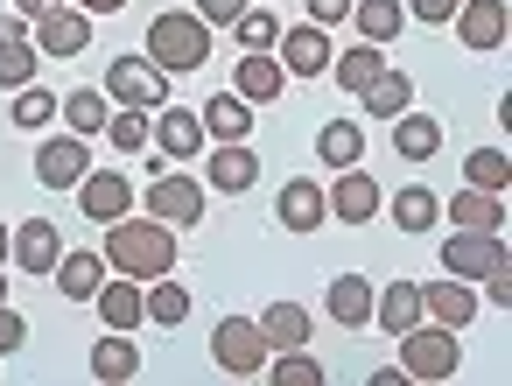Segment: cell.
I'll use <instances>...</instances> for the list:
<instances>
[{
    "instance_id": "cell-1",
    "label": "cell",
    "mask_w": 512,
    "mask_h": 386,
    "mask_svg": "<svg viewBox=\"0 0 512 386\" xmlns=\"http://www.w3.org/2000/svg\"><path fill=\"white\" fill-rule=\"evenodd\" d=\"M106 267L127 274V281H155V274H176V232L162 218H113L106 225Z\"/></svg>"
},
{
    "instance_id": "cell-2",
    "label": "cell",
    "mask_w": 512,
    "mask_h": 386,
    "mask_svg": "<svg viewBox=\"0 0 512 386\" xmlns=\"http://www.w3.org/2000/svg\"><path fill=\"white\" fill-rule=\"evenodd\" d=\"M148 64H155L162 78L204 71V64H211V22H204V15H183V8L155 15V22H148Z\"/></svg>"
},
{
    "instance_id": "cell-3",
    "label": "cell",
    "mask_w": 512,
    "mask_h": 386,
    "mask_svg": "<svg viewBox=\"0 0 512 386\" xmlns=\"http://www.w3.org/2000/svg\"><path fill=\"white\" fill-rule=\"evenodd\" d=\"M456 365H463L456 330H442V323H414V330L400 337V372H407V379H449Z\"/></svg>"
},
{
    "instance_id": "cell-4",
    "label": "cell",
    "mask_w": 512,
    "mask_h": 386,
    "mask_svg": "<svg viewBox=\"0 0 512 386\" xmlns=\"http://www.w3.org/2000/svg\"><path fill=\"white\" fill-rule=\"evenodd\" d=\"M211 365L232 372V379H260V365H267L260 323H253V316H225V323L211 330Z\"/></svg>"
},
{
    "instance_id": "cell-5",
    "label": "cell",
    "mask_w": 512,
    "mask_h": 386,
    "mask_svg": "<svg viewBox=\"0 0 512 386\" xmlns=\"http://www.w3.org/2000/svg\"><path fill=\"white\" fill-rule=\"evenodd\" d=\"M113 106H141V113H155V106H169V78L148 64V57H113L106 64V85H99Z\"/></svg>"
},
{
    "instance_id": "cell-6",
    "label": "cell",
    "mask_w": 512,
    "mask_h": 386,
    "mask_svg": "<svg viewBox=\"0 0 512 386\" xmlns=\"http://www.w3.org/2000/svg\"><path fill=\"white\" fill-rule=\"evenodd\" d=\"M435 260H442V274H456V281H470V288H477L484 274H498V267H505V239H498V232H449Z\"/></svg>"
},
{
    "instance_id": "cell-7",
    "label": "cell",
    "mask_w": 512,
    "mask_h": 386,
    "mask_svg": "<svg viewBox=\"0 0 512 386\" xmlns=\"http://www.w3.org/2000/svg\"><path fill=\"white\" fill-rule=\"evenodd\" d=\"M85 176H92L85 134H50V141L36 148V183H43V190H78Z\"/></svg>"
},
{
    "instance_id": "cell-8",
    "label": "cell",
    "mask_w": 512,
    "mask_h": 386,
    "mask_svg": "<svg viewBox=\"0 0 512 386\" xmlns=\"http://www.w3.org/2000/svg\"><path fill=\"white\" fill-rule=\"evenodd\" d=\"M148 218H162L169 232L197 225V218H204V183H197V176H169V169H162V176L148 183Z\"/></svg>"
},
{
    "instance_id": "cell-9",
    "label": "cell",
    "mask_w": 512,
    "mask_h": 386,
    "mask_svg": "<svg viewBox=\"0 0 512 386\" xmlns=\"http://www.w3.org/2000/svg\"><path fill=\"white\" fill-rule=\"evenodd\" d=\"M505 0H456V15H449V29H456V43L463 50H477V57H491L498 43H505Z\"/></svg>"
},
{
    "instance_id": "cell-10",
    "label": "cell",
    "mask_w": 512,
    "mask_h": 386,
    "mask_svg": "<svg viewBox=\"0 0 512 386\" xmlns=\"http://www.w3.org/2000/svg\"><path fill=\"white\" fill-rule=\"evenodd\" d=\"M330 36L316 29V22H302V29H281V43H274V64L288 71V78H323L330 71Z\"/></svg>"
},
{
    "instance_id": "cell-11",
    "label": "cell",
    "mask_w": 512,
    "mask_h": 386,
    "mask_svg": "<svg viewBox=\"0 0 512 386\" xmlns=\"http://www.w3.org/2000/svg\"><path fill=\"white\" fill-rule=\"evenodd\" d=\"M204 141H211V134H204V120H197L190 106H155V120H148V148H162L169 162H190Z\"/></svg>"
},
{
    "instance_id": "cell-12",
    "label": "cell",
    "mask_w": 512,
    "mask_h": 386,
    "mask_svg": "<svg viewBox=\"0 0 512 386\" xmlns=\"http://www.w3.org/2000/svg\"><path fill=\"white\" fill-rule=\"evenodd\" d=\"M85 43H92V15L78 8V0H64V8L36 15V50H43V57H78Z\"/></svg>"
},
{
    "instance_id": "cell-13",
    "label": "cell",
    "mask_w": 512,
    "mask_h": 386,
    "mask_svg": "<svg viewBox=\"0 0 512 386\" xmlns=\"http://www.w3.org/2000/svg\"><path fill=\"white\" fill-rule=\"evenodd\" d=\"M78 211H85L92 225H113V218L134 211V183H127L120 169H92V176L78 183Z\"/></svg>"
},
{
    "instance_id": "cell-14",
    "label": "cell",
    "mask_w": 512,
    "mask_h": 386,
    "mask_svg": "<svg viewBox=\"0 0 512 386\" xmlns=\"http://www.w3.org/2000/svg\"><path fill=\"white\" fill-rule=\"evenodd\" d=\"M421 316L442 323V330H470V323H477V288L456 281V274H442V281L421 288Z\"/></svg>"
},
{
    "instance_id": "cell-15",
    "label": "cell",
    "mask_w": 512,
    "mask_h": 386,
    "mask_svg": "<svg viewBox=\"0 0 512 386\" xmlns=\"http://www.w3.org/2000/svg\"><path fill=\"white\" fill-rule=\"evenodd\" d=\"M232 92H239L246 106H267V99H281V92H288V71L274 64V50H239Z\"/></svg>"
},
{
    "instance_id": "cell-16",
    "label": "cell",
    "mask_w": 512,
    "mask_h": 386,
    "mask_svg": "<svg viewBox=\"0 0 512 386\" xmlns=\"http://www.w3.org/2000/svg\"><path fill=\"white\" fill-rule=\"evenodd\" d=\"M204 176H211V190H225V197H246V190L260 183V155H253L246 141H218Z\"/></svg>"
},
{
    "instance_id": "cell-17",
    "label": "cell",
    "mask_w": 512,
    "mask_h": 386,
    "mask_svg": "<svg viewBox=\"0 0 512 386\" xmlns=\"http://www.w3.org/2000/svg\"><path fill=\"white\" fill-rule=\"evenodd\" d=\"M57 253H64V232L50 218H22V232L8 239V260H22V274H50Z\"/></svg>"
},
{
    "instance_id": "cell-18",
    "label": "cell",
    "mask_w": 512,
    "mask_h": 386,
    "mask_svg": "<svg viewBox=\"0 0 512 386\" xmlns=\"http://www.w3.org/2000/svg\"><path fill=\"white\" fill-rule=\"evenodd\" d=\"M372 323L393 330V337H407L414 323H428V316H421V281H386V288H372Z\"/></svg>"
},
{
    "instance_id": "cell-19",
    "label": "cell",
    "mask_w": 512,
    "mask_h": 386,
    "mask_svg": "<svg viewBox=\"0 0 512 386\" xmlns=\"http://www.w3.org/2000/svg\"><path fill=\"white\" fill-rule=\"evenodd\" d=\"M393 155L400 162H435L442 155V120L435 113H414V106L393 113Z\"/></svg>"
},
{
    "instance_id": "cell-20",
    "label": "cell",
    "mask_w": 512,
    "mask_h": 386,
    "mask_svg": "<svg viewBox=\"0 0 512 386\" xmlns=\"http://www.w3.org/2000/svg\"><path fill=\"white\" fill-rule=\"evenodd\" d=\"M106 274H113V267H106V253H57V267H50V281H57V295H64V302H92Z\"/></svg>"
},
{
    "instance_id": "cell-21",
    "label": "cell",
    "mask_w": 512,
    "mask_h": 386,
    "mask_svg": "<svg viewBox=\"0 0 512 386\" xmlns=\"http://www.w3.org/2000/svg\"><path fill=\"white\" fill-rule=\"evenodd\" d=\"M92 309H99L106 330H134V323H148V309H141V281H127V274H106L99 295H92Z\"/></svg>"
},
{
    "instance_id": "cell-22",
    "label": "cell",
    "mask_w": 512,
    "mask_h": 386,
    "mask_svg": "<svg viewBox=\"0 0 512 386\" xmlns=\"http://www.w3.org/2000/svg\"><path fill=\"white\" fill-rule=\"evenodd\" d=\"M92 379H106V386H127L134 372H141V344H134V330H106L99 344H92Z\"/></svg>"
},
{
    "instance_id": "cell-23",
    "label": "cell",
    "mask_w": 512,
    "mask_h": 386,
    "mask_svg": "<svg viewBox=\"0 0 512 386\" xmlns=\"http://www.w3.org/2000/svg\"><path fill=\"white\" fill-rule=\"evenodd\" d=\"M379 211V183L351 162V169H337V190H330V218H344V225H365Z\"/></svg>"
},
{
    "instance_id": "cell-24",
    "label": "cell",
    "mask_w": 512,
    "mask_h": 386,
    "mask_svg": "<svg viewBox=\"0 0 512 386\" xmlns=\"http://www.w3.org/2000/svg\"><path fill=\"white\" fill-rule=\"evenodd\" d=\"M274 218H281L288 232H316V225L330 218V197H323L309 176H295V183H281V204H274Z\"/></svg>"
},
{
    "instance_id": "cell-25",
    "label": "cell",
    "mask_w": 512,
    "mask_h": 386,
    "mask_svg": "<svg viewBox=\"0 0 512 386\" xmlns=\"http://www.w3.org/2000/svg\"><path fill=\"white\" fill-rule=\"evenodd\" d=\"M442 211H449L456 232H498V225H505V197H498V190H470V183H463L456 204H442Z\"/></svg>"
},
{
    "instance_id": "cell-26",
    "label": "cell",
    "mask_w": 512,
    "mask_h": 386,
    "mask_svg": "<svg viewBox=\"0 0 512 386\" xmlns=\"http://www.w3.org/2000/svg\"><path fill=\"white\" fill-rule=\"evenodd\" d=\"M141 309H148V323L183 330V323H190V288H183L176 274H155V281H141Z\"/></svg>"
},
{
    "instance_id": "cell-27",
    "label": "cell",
    "mask_w": 512,
    "mask_h": 386,
    "mask_svg": "<svg viewBox=\"0 0 512 386\" xmlns=\"http://www.w3.org/2000/svg\"><path fill=\"white\" fill-rule=\"evenodd\" d=\"M253 323H260V337H267V351H295V344H309V330H316V316H309L302 302H274V309H260Z\"/></svg>"
},
{
    "instance_id": "cell-28",
    "label": "cell",
    "mask_w": 512,
    "mask_h": 386,
    "mask_svg": "<svg viewBox=\"0 0 512 386\" xmlns=\"http://www.w3.org/2000/svg\"><path fill=\"white\" fill-rule=\"evenodd\" d=\"M344 22H358V43H393L400 29H407V8H400V0H351V15Z\"/></svg>"
},
{
    "instance_id": "cell-29",
    "label": "cell",
    "mask_w": 512,
    "mask_h": 386,
    "mask_svg": "<svg viewBox=\"0 0 512 386\" xmlns=\"http://www.w3.org/2000/svg\"><path fill=\"white\" fill-rule=\"evenodd\" d=\"M323 309H330L344 330L372 323V281H365V274H337V281H330V295H323Z\"/></svg>"
},
{
    "instance_id": "cell-30",
    "label": "cell",
    "mask_w": 512,
    "mask_h": 386,
    "mask_svg": "<svg viewBox=\"0 0 512 386\" xmlns=\"http://www.w3.org/2000/svg\"><path fill=\"white\" fill-rule=\"evenodd\" d=\"M379 71H386V50H379V43H351L344 57H330V78H337V92H365Z\"/></svg>"
},
{
    "instance_id": "cell-31",
    "label": "cell",
    "mask_w": 512,
    "mask_h": 386,
    "mask_svg": "<svg viewBox=\"0 0 512 386\" xmlns=\"http://www.w3.org/2000/svg\"><path fill=\"white\" fill-rule=\"evenodd\" d=\"M197 120H204V134H211V141H246V134H253V106H246L239 92H218Z\"/></svg>"
},
{
    "instance_id": "cell-32",
    "label": "cell",
    "mask_w": 512,
    "mask_h": 386,
    "mask_svg": "<svg viewBox=\"0 0 512 386\" xmlns=\"http://www.w3.org/2000/svg\"><path fill=\"white\" fill-rule=\"evenodd\" d=\"M358 106H365V113H379V120H393V113H407V106H414V78H407V71H379V78L358 92Z\"/></svg>"
},
{
    "instance_id": "cell-33",
    "label": "cell",
    "mask_w": 512,
    "mask_h": 386,
    "mask_svg": "<svg viewBox=\"0 0 512 386\" xmlns=\"http://www.w3.org/2000/svg\"><path fill=\"white\" fill-rule=\"evenodd\" d=\"M57 120L92 141V134H106V120H113V99H106V92H71V99H57Z\"/></svg>"
},
{
    "instance_id": "cell-34",
    "label": "cell",
    "mask_w": 512,
    "mask_h": 386,
    "mask_svg": "<svg viewBox=\"0 0 512 386\" xmlns=\"http://www.w3.org/2000/svg\"><path fill=\"white\" fill-rule=\"evenodd\" d=\"M274 365H260V379H274V386H323L330 372L316 365V351L309 344H295V351H267Z\"/></svg>"
},
{
    "instance_id": "cell-35",
    "label": "cell",
    "mask_w": 512,
    "mask_h": 386,
    "mask_svg": "<svg viewBox=\"0 0 512 386\" xmlns=\"http://www.w3.org/2000/svg\"><path fill=\"white\" fill-rule=\"evenodd\" d=\"M435 218H442V197L435 190H421V183H407L400 197H393V225L414 239V232H435Z\"/></svg>"
},
{
    "instance_id": "cell-36",
    "label": "cell",
    "mask_w": 512,
    "mask_h": 386,
    "mask_svg": "<svg viewBox=\"0 0 512 386\" xmlns=\"http://www.w3.org/2000/svg\"><path fill=\"white\" fill-rule=\"evenodd\" d=\"M358 148H365V134H358V120H330V127L316 134V155H323L330 169H351V162H358Z\"/></svg>"
},
{
    "instance_id": "cell-37",
    "label": "cell",
    "mask_w": 512,
    "mask_h": 386,
    "mask_svg": "<svg viewBox=\"0 0 512 386\" xmlns=\"http://www.w3.org/2000/svg\"><path fill=\"white\" fill-rule=\"evenodd\" d=\"M36 64H43V50L22 36V43H0V92H22V85H36Z\"/></svg>"
},
{
    "instance_id": "cell-38",
    "label": "cell",
    "mask_w": 512,
    "mask_h": 386,
    "mask_svg": "<svg viewBox=\"0 0 512 386\" xmlns=\"http://www.w3.org/2000/svg\"><path fill=\"white\" fill-rule=\"evenodd\" d=\"M8 120H15L22 134H43V127L57 120V92H36V85H22V92H15V106H8Z\"/></svg>"
},
{
    "instance_id": "cell-39",
    "label": "cell",
    "mask_w": 512,
    "mask_h": 386,
    "mask_svg": "<svg viewBox=\"0 0 512 386\" xmlns=\"http://www.w3.org/2000/svg\"><path fill=\"white\" fill-rule=\"evenodd\" d=\"M463 183H470V190H498V197H505V183H512L505 148H477V155L463 162Z\"/></svg>"
},
{
    "instance_id": "cell-40",
    "label": "cell",
    "mask_w": 512,
    "mask_h": 386,
    "mask_svg": "<svg viewBox=\"0 0 512 386\" xmlns=\"http://www.w3.org/2000/svg\"><path fill=\"white\" fill-rule=\"evenodd\" d=\"M232 36H239V50H274V43H281V22H274L267 8H246V15L232 22Z\"/></svg>"
},
{
    "instance_id": "cell-41",
    "label": "cell",
    "mask_w": 512,
    "mask_h": 386,
    "mask_svg": "<svg viewBox=\"0 0 512 386\" xmlns=\"http://www.w3.org/2000/svg\"><path fill=\"white\" fill-rule=\"evenodd\" d=\"M106 141H113V148H127V155H134V148H148V113H141V106H113Z\"/></svg>"
},
{
    "instance_id": "cell-42",
    "label": "cell",
    "mask_w": 512,
    "mask_h": 386,
    "mask_svg": "<svg viewBox=\"0 0 512 386\" xmlns=\"http://www.w3.org/2000/svg\"><path fill=\"white\" fill-rule=\"evenodd\" d=\"M29 344V316H15L8 302H0V358H8V351H22Z\"/></svg>"
},
{
    "instance_id": "cell-43",
    "label": "cell",
    "mask_w": 512,
    "mask_h": 386,
    "mask_svg": "<svg viewBox=\"0 0 512 386\" xmlns=\"http://www.w3.org/2000/svg\"><path fill=\"white\" fill-rule=\"evenodd\" d=\"M400 8H407L414 22H435V29H449V15H456V0H400Z\"/></svg>"
},
{
    "instance_id": "cell-44",
    "label": "cell",
    "mask_w": 512,
    "mask_h": 386,
    "mask_svg": "<svg viewBox=\"0 0 512 386\" xmlns=\"http://www.w3.org/2000/svg\"><path fill=\"white\" fill-rule=\"evenodd\" d=\"M197 15H204L211 29H232V22L246 15V0H197Z\"/></svg>"
},
{
    "instance_id": "cell-45",
    "label": "cell",
    "mask_w": 512,
    "mask_h": 386,
    "mask_svg": "<svg viewBox=\"0 0 512 386\" xmlns=\"http://www.w3.org/2000/svg\"><path fill=\"white\" fill-rule=\"evenodd\" d=\"M344 15H351V0H309V22L316 29H337Z\"/></svg>"
},
{
    "instance_id": "cell-46",
    "label": "cell",
    "mask_w": 512,
    "mask_h": 386,
    "mask_svg": "<svg viewBox=\"0 0 512 386\" xmlns=\"http://www.w3.org/2000/svg\"><path fill=\"white\" fill-rule=\"evenodd\" d=\"M22 36H29V22H22V15H0V43H22Z\"/></svg>"
},
{
    "instance_id": "cell-47",
    "label": "cell",
    "mask_w": 512,
    "mask_h": 386,
    "mask_svg": "<svg viewBox=\"0 0 512 386\" xmlns=\"http://www.w3.org/2000/svg\"><path fill=\"white\" fill-rule=\"evenodd\" d=\"M22 8V22H36V15H50V8H64V0H15Z\"/></svg>"
},
{
    "instance_id": "cell-48",
    "label": "cell",
    "mask_w": 512,
    "mask_h": 386,
    "mask_svg": "<svg viewBox=\"0 0 512 386\" xmlns=\"http://www.w3.org/2000/svg\"><path fill=\"white\" fill-rule=\"evenodd\" d=\"M78 8H85V15H120L127 0H78Z\"/></svg>"
},
{
    "instance_id": "cell-49",
    "label": "cell",
    "mask_w": 512,
    "mask_h": 386,
    "mask_svg": "<svg viewBox=\"0 0 512 386\" xmlns=\"http://www.w3.org/2000/svg\"><path fill=\"white\" fill-rule=\"evenodd\" d=\"M8 239H15V225H8V218H0V267H8Z\"/></svg>"
},
{
    "instance_id": "cell-50",
    "label": "cell",
    "mask_w": 512,
    "mask_h": 386,
    "mask_svg": "<svg viewBox=\"0 0 512 386\" xmlns=\"http://www.w3.org/2000/svg\"><path fill=\"white\" fill-rule=\"evenodd\" d=\"M0 302H8V267H0Z\"/></svg>"
}]
</instances>
